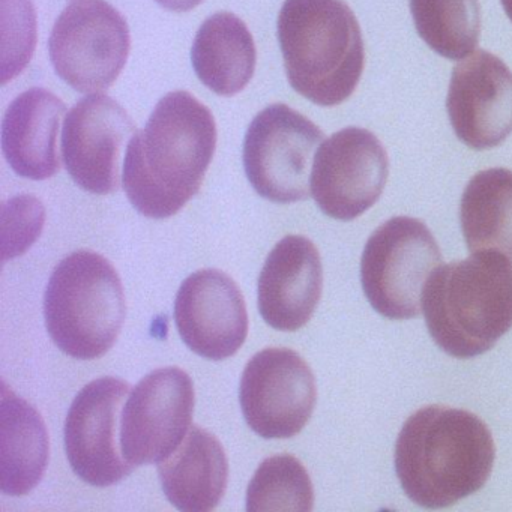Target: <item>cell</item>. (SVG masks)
Instances as JSON below:
<instances>
[{"label": "cell", "instance_id": "cell-24", "mask_svg": "<svg viewBox=\"0 0 512 512\" xmlns=\"http://www.w3.org/2000/svg\"><path fill=\"white\" fill-rule=\"evenodd\" d=\"M46 209L34 196H17L2 205V259L22 256L40 238Z\"/></svg>", "mask_w": 512, "mask_h": 512}, {"label": "cell", "instance_id": "cell-22", "mask_svg": "<svg viewBox=\"0 0 512 512\" xmlns=\"http://www.w3.org/2000/svg\"><path fill=\"white\" fill-rule=\"evenodd\" d=\"M410 11L419 37L437 55L461 61L478 47V0H410Z\"/></svg>", "mask_w": 512, "mask_h": 512}, {"label": "cell", "instance_id": "cell-5", "mask_svg": "<svg viewBox=\"0 0 512 512\" xmlns=\"http://www.w3.org/2000/svg\"><path fill=\"white\" fill-rule=\"evenodd\" d=\"M127 304L112 263L94 251H76L61 260L44 295L47 331L71 358L91 361L118 340Z\"/></svg>", "mask_w": 512, "mask_h": 512}, {"label": "cell", "instance_id": "cell-25", "mask_svg": "<svg viewBox=\"0 0 512 512\" xmlns=\"http://www.w3.org/2000/svg\"><path fill=\"white\" fill-rule=\"evenodd\" d=\"M157 2L166 10L175 11V13H188V11L199 7L203 0H157Z\"/></svg>", "mask_w": 512, "mask_h": 512}, {"label": "cell", "instance_id": "cell-15", "mask_svg": "<svg viewBox=\"0 0 512 512\" xmlns=\"http://www.w3.org/2000/svg\"><path fill=\"white\" fill-rule=\"evenodd\" d=\"M175 322L188 349L211 361L230 358L247 340L244 296L235 281L217 269L194 272L181 284Z\"/></svg>", "mask_w": 512, "mask_h": 512}, {"label": "cell", "instance_id": "cell-14", "mask_svg": "<svg viewBox=\"0 0 512 512\" xmlns=\"http://www.w3.org/2000/svg\"><path fill=\"white\" fill-rule=\"evenodd\" d=\"M446 110L467 148L502 145L512 133V71L493 53L478 50L452 71Z\"/></svg>", "mask_w": 512, "mask_h": 512}, {"label": "cell", "instance_id": "cell-7", "mask_svg": "<svg viewBox=\"0 0 512 512\" xmlns=\"http://www.w3.org/2000/svg\"><path fill=\"white\" fill-rule=\"evenodd\" d=\"M127 22L106 0H76L56 20L49 55L56 74L80 94L110 88L130 55Z\"/></svg>", "mask_w": 512, "mask_h": 512}, {"label": "cell", "instance_id": "cell-23", "mask_svg": "<svg viewBox=\"0 0 512 512\" xmlns=\"http://www.w3.org/2000/svg\"><path fill=\"white\" fill-rule=\"evenodd\" d=\"M314 506V490L304 464L293 455L260 463L247 490V511H301Z\"/></svg>", "mask_w": 512, "mask_h": 512}, {"label": "cell", "instance_id": "cell-10", "mask_svg": "<svg viewBox=\"0 0 512 512\" xmlns=\"http://www.w3.org/2000/svg\"><path fill=\"white\" fill-rule=\"evenodd\" d=\"M194 385L178 367L160 368L143 377L122 410V454L137 466L160 464L184 442L193 421Z\"/></svg>", "mask_w": 512, "mask_h": 512}, {"label": "cell", "instance_id": "cell-21", "mask_svg": "<svg viewBox=\"0 0 512 512\" xmlns=\"http://www.w3.org/2000/svg\"><path fill=\"white\" fill-rule=\"evenodd\" d=\"M460 223L470 253H500L512 259V172L488 169L464 190Z\"/></svg>", "mask_w": 512, "mask_h": 512}, {"label": "cell", "instance_id": "cell-17", "mask_svg": "<svg viewBox=\"0 0 512 512\" xmlns=\"http://www.w3.org/2000/svg\"><path fill=\"white\" fill-rule=\"evenodd\" d=\"M65 113L67 106L43 88L29 89L8 107L2 122V151L17 175L44 181L59 172L56 140Z\"/></svg>", "mask_w": 512, "mask_h": 512}, {"label": "cell", "instance_id": "cell-26", "mask_svg": "<svg viewBox=\"0 0 512 512\" xmlns=\"http://www.w3.org/2000/svg\"><path fill=\"white\" fill-rule=\"evenodd\" d=\"M502 2L503 10H505L506 16L512 22V0H500Z\"/></svg>", "mask_w": 512, "mask_h": 512}, {"label": "cell", "instance_id": "cell-13", "mask_svg": "<svg viewBox=\"0 0 512 512\" xmlns=\"http://www.w3.org/2000/svg\"><path fill=\"white\" fill-rule=\"evenodd\" d=\"M136 134L127 110L107 95L83 98L68 113L62 157L71 179L88 193L106 196L121 187V158Z\"/></svg>", "mask_w": 512, "mask_h": 512}, {"label": "cell", "instance_id": "cell-3", "mask_svg": "<svg viewBox=\"0 0 512 512\" xmlns=\"http://www.w3.org/2000/svg\"><path fill=\"white\" fill-rule=\"evenodd\" d=\"M422 311L431 338L449 356L488 352L512 328V260L475 253L439 266L425 283Z\"/></svg>", "mask_w": 512, "mask_h": 512}, {"label": "cell", "instance_id": "cell-1", "mask_svg": "<svg viewBox=\"0 0 512 512\" xmlns=\"http://www.w3.org/2000/svg\"><path fill=\"white\" fill-rule=\"evenodd\" d=\"M217 148L211 110L190 92H170L127 146L122 185L139 214L164 220L200 191Z\"/></svg>", "mask_w": 512, "mask_h": 512}, {"label": "cell", "instance_id": "cell-4", "mask_svg": "<svg viewBox=\"0 0 512 512\" xmlns=\"http://www.w3.org/2000/svg\"><path fill=\"white\" fill-rule=\"evenodd\" d=\"M278 41L290 86L311 103L334 107L352 97L364 73L361 28L344 0H286Z\"/></svg>", "mask_w": 512, "mask_h": 512}, {"label": "cell", "instance_id": "cell-12", "mask_svg": "<svg viewBox=\"0 0 512 512\" xmlns=\"http://www.w3.org/2000/svg\"><path fill=\"white\" fill-rule=\"evenodd\" d=\"M130 385L118 377L88 383L74 398L65 421V451L76 475L98 488L118 484L133 472L116 439L119 410Z\"/></svg>", "mask_w": 512, "mask_h": 512}, {"label": "cell", "instance_id": "cell-11", "mask_svg": "<svg viewBox=\"0 0 512 512\" xmlns=\"http://www.w3.org/2000/svg\"><path fill=\"white\" fill-rule=\"evenodd\" d=\"M388 173L380 140L364 128H344L325 140L314 157L311 196L323 214L352 221L376 205Z\"/></svg>", "mask_w": 512, "mask_h": 512}, {"label": "cell", "instance_id": "cell-19", "mask_svg": "<svg viewBox=\"0 0 512 512\" xmlns=\"http://www.w3.org/2000/svg\"><path fill=\"white\" fill-rule=\"evenodd\" d=\"M50 442L43 416L2 385L0 488L8 496L31 493L46 473Z\"/></svg>", "mask_w": 512, "mask_h": 512}, {"label": "cell", "instance_id": "cell-2", "mask_svg": "<svg viewBox=\"0 0 512 512\" xmlns=\"http://www.w3.org/2000/svg\"><path fill=\"white\" fill-rule=\"evenodd\" d=\"M496 446L487 425L467 410L422 407L398 434L395 470L401 487L422 508L440 509L484 487Z\"/></svg>", "mask_w": 512, "mask_h": 512}, {"label": "cell", "instance_id": "cell-8", "mask_svg": "<svg viewBox=\"0 0 512 512\" xmlns=\"http://www.w3.org/2000/svg\"><path fill=\"white\" fill-rule=\"evenodd\" d=\"M322 140V130L286 104L266 107L245 134L248 181L269 202L286 205L307 200L311 161Z\"/></svg>", "mask_w": 512, "mask_h": 512}, {"label": "cell", "instance_id": "cell-6", "mask_svg": "<svg viewBox=\"0 0 512 512\" xmlns=\"http://www.w3.org/2000/svg\"><path fill=\"white\" fill-rule=\"evenodd\" d=\"M442 254L422 221L395 217L368 239L361 260L362 289L386 319L409 320L422 310V292Z\"/></svg>", "mask_w": 512, "mask_h": 512}, {"label": "cell", "instance_id": "cell-18", "mask_svg": "<svg viewBox=\"0 0 512 512\" xmlns=\"http://www.w3.org/2000/svg\"><path fill=\"white\" fill-rule=\"evenodd\" d=\"M161 485L179 511H212L223 499L229 463L220 440L193 425L184 442L158 466Z\"/></svg>", "mask_w": 512, "mask_h": 512}, {"label": "cell", "instance_id": "cell-20", "mask_svg": "<svg viewBox=\"0 0 512 512\" xmlns=\"http://www.w3.org/2000/svg\"><path fill=\"white\" fill-rule=\"evenodd\" d=\"M256 44L247 25L230 13L209 17L197 32L191 61L200 82L221 97L244 91L256 71Z\"/></svg>", "mask_w": 512, "mask_h": 512}, {"label": "cell", "instance_id": "cell-16", "mask_svg": "<svg viewBox=\"0 0 512 512\" xmlns=\"http://www.w3.org/2000/svg\"><path fill=\"white\" fill-rule=\"evenodd\" d=\"M322 289V260L316 245L305 236H286L272 248L260 272V314L277 331H298L313 317Z\"/></svg>", "mask_w": 512, "mask_h": 512}, {"label": "cell", "instance_id": "cell-9", "mask_svg": "<svg viewBox=\"0 0 512 512\" xmlns=\"http://www.w3.org/2000/svg\"><path fill=\"white\" fill-rule=\"evenodd\" d=\"M239 401L254 433L265 439H290L313 415L316 379L298 352L271 347L245 365Z\"/></svg>", "mask_w": 512, "mask_h": 512}]
</instances>
